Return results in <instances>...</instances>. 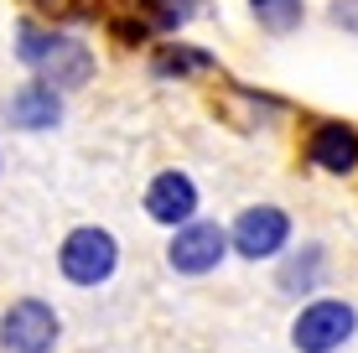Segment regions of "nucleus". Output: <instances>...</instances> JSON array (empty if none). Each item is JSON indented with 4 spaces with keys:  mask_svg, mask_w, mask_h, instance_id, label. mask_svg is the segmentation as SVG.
I'll list each match as a JSON object with an SVG mask.
<instances>
[{
    "mask_svg": "<svg viewBox=\"0 0 358 353\" xmlns=\"http://www.w3.org/2000/svg\"><path fill=\"white\" fill-rule=\"evenodd\" d=\"M21 63L36 68V78L52 83V89H83L94 78V52L68 31H52V27H21V42H16Z\"/></svg>",
    "mask_w": 358,
    "mask_h": 353,
    "instance_id": "nucleus-1",
    "label": "nucleus"
},
{
    "mask_svg": "<svg viewBox=\"0 0 358 353\" xmlns=\"http://www.w3.org/2000/svg\"><path fill=\"white\" fill-rule=\"evenodd\" d=\"M358 333V312L338 296H317L296 312L291 322V348L296 353H338Z\"/></svg>",
    "mask_w": 358,
    "mask_h": 353,
    "instance_id": "nucleus-2",
    "label": "nucleus"
},
{
    "mask_svg": "<svg viewBox=\"0 0 358 353\" xmlns=\"http://www.w3.org/2000/svg\"><path fill=\"white\" fill-rule=\"evenodd\" d=\"M115 265H120V245H115V234L99 229V224L73 229L63 239V250H57V271H63L73 286H104L109 275H115Z\"/></svg>",
    "mask_w": 358,
    "mask_h": 353,
    "instance_id": "nucleus-3",
    "label": "nucleus"
},
{
    "mask_svg": "<svg viewBox=\"0 0 358 353\" xmlns=\"http://www.w3.org/2000/svg\"><path fill=\"white\" fill-rule=\"evenodd\" d=\"M291 213L286 208H275V203H255V208H244L239 218L229 224V245L234 254H244V260H275L280 250L291 245Z\"/></svg>",
    "mask_w": 358,
    "mask_h": 353,
    "instance_id": "nucleus-4",
    "label": "nucleus"
},
{
    "mask_svg": "<svg viewBox=\"0 0 358 353\" xmlns=\"http://www.w3.org/2000/svg\"><path fill=\"white\" fill-rule=\"evenodd\" d=\"M229 250H234V245H229V229L192 218V224H182L177 234L166 239V265H171L177 275H213L218 265H224Z\"/></svg>",
    "mask_w": 358,
    "mask_h": 353,
    "instance_id": "nucleus-5",
    "label": "nucleus"
},
{
    "mask_svg": "<svg viewBox=\"0 0 358 353\" xmlns=\"http://www.w3.org/2000/svg\"><path fill=\"white\" fill-rule=\"evenodd\" d=\"M57 343V312L47 301H10V312L0 317V348L6 353H52Z\"/></svg>",
    "mask_w": 358,
    "mask_h": 353,
    "instance_id": "nucleus-6",
    "label": "nucleus"
},
{
    "mask_svg": "<svg viewBox=\"0 0 358 353\" xmlns=\"http://www.w3.org/2000/svg\"><path fill=\"white\" fill-rule=\"evenodd\" d=\"M197 203H203V192H197V182L187 172H162V177H151V187H145V213H151L156 224H166V229L192 224Z\"/></svg>",
    "mask_w": 358,
    "mask_h": 353,
    "instance_id": "nucleus-7",
    "label": "nucleus"
},
{
    "mask_svg": "<svg viewBox=\"0 0 358 353\" xmlns=\"http://www.w3.org/2000/svg\"><path fill=\"white\" fill-rule=\"evenodd\" d=\"M306 161L317 172H332V177H348L358 166V130L343 125V120H317L306 130Z\"/></svg>",
    "mask_w": 358,
    "mask_h": 353,
    "instance_id": "nucleus-8",
    "label": "nucleus"
},
{
    "mask_svg": "<svg viewBox=\"0 0 358 353\" xmlns=\"http://www.w3.org/2000/svg\"><path fill=\"white\" fill-rule=\"evenodd\" d=\"M6 120L16 130H52L57 120H63V99H57V89L52 83H27V89H16L10 94V104H6Z\"/></svg>",
    "mask_w": 358,
    "mask_h": 353,
    "instance_id": "nucleus-9",
    "label": "nucleus"
},
{
    "mask_svg": "<svg viewBox=\"0 0 358 353\" xmlns=\"http://www.w3.org/2000/svg\"><path fill=\"white\" fill-rule=\"evenodd\" d=\"M145 31H182L197 16V0H135Z\"/></svg>",
    "mask_w": 358,
    "mask_h": 353,
    "instance_id": "nucleus-10",
    "label": "nucleus"
},
{
    "mask_svg": "<svg viewBox=\"0 0 358 353\" xmlns=\"http://www.w3.org/2000/svg\"><path fill=\"white\" fill-rule=\"evenodd\" d=\"M208 68H218L213 63V52H203V47H166V52H156V73L162 78H197V73H208Z\"/></svg>",
    "mask_w": 358,
    "mask_h": 353,
    "instance_id": "nucleus-11",
    "label": "nucleus"
},
{
    "mask_svg": "<svg viewBox=\"0 0 358 353\" xmlns=\"http://www.w3.org/2000/svg\"><path fill=\"white\" fill-rule=\"evenodd\" d=\"M250 10H255V21H260L265 31H275V36L296 31V27H301V16H306L301 0H250Z\"/></svg>",
    "mask_w": 358,
    "mask_h": 353,
    "instance_id": "nucleus-12",
    "label": "nucleus"
},
{
    "mask_svg": "<svg viewBox=\"0 0 358 353\" xmlns=\"http://www.w3.org/2000/svg\"><path fill=\"white\" fill-rule=\"evenodd\" d=\"M317 281H322V250L306 245V250L286 265V271H280V286H286V291H312Z\"/></svg>",
    "mask_w": 358,
    "mask_h": 353,
    "instance_id": "nucleus-13",
    "label": "nucleus"
},
{
    "mask_svg": "<svg viewBox=\"0 0 358 353\" xmlns=\"http://www.w3.org/2000/svg\"><path fill=\"white\" fill-rule=\"evenodd\" d=\"M332 21H338V27H343V21H348V27L358 31V10H353V6H343V0H338V6H332Z\"/></svg>",
    "mask_w": 358,
    "mask_h": 353,
    "instance_id": "nucleus-14",
    "label": "nucleus"
}]
</instances>
